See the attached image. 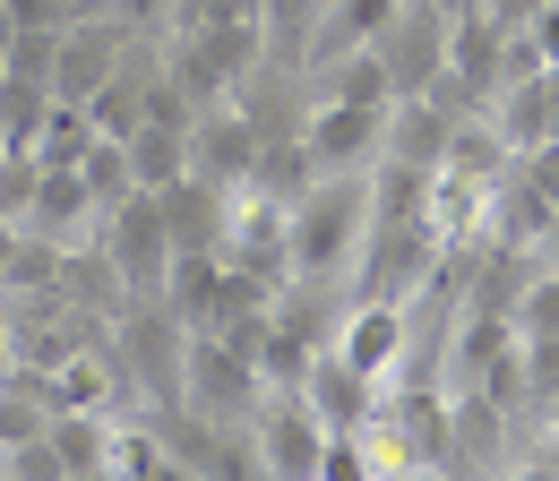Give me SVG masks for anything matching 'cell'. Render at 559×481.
Instances as JSON below:
<instances>
[{
    "instance_id": "1",
    "label": "cell",
    "mask_w": 559,
    "mask_h": 481,
    "mask_svg": "<svg viewBox=\"0 0 559 481\" xmlns=\"http://www.w3.org/2000/svg\"><path fill=\"white\" fill-rule=\"evenodd\" d=\"M370 215H379V181H370V172H319V181L293 199V275H301V284L361 275Z\"/></svg>"
},
{
    "instance_id": "2",
    "label": "cell",
    "mask_w": 559,
    "mask_h": 481,
    "mask_svg": "<svg viewBox=\"0 0 559 481\" xmlns=\"http://www.w3.org/2000/svg\"><path fill=\"white\" fill-rule=\"evenodd\" d=\"M173 250H181V241H173V215H164L155 190H130L121 206H104V258L121 267L130 292L155 301V292H164V275H173Z\"/></svg>"
},
{
    "instance_id": "3",
    "label": "cell",
    "mask_w": 559,
    "mask_h": 481,
    "mask_svg": "<svg viewBox=\"0 0 559 481\" xmlns=\"http://www.w3.org/2000/svg\"><path fill=\"white\" fill-rule=\"evenodd\" d=\"M181 396L199 405V421H250L267 405V378L241 344L224 336H190V361H181Z\"/></svg>"
},
{
    "instance_id": "4",
    "label": "cell",
    "mask_w": 559,
    "mask_h": 481,
    "mask_svg": "<svg viewBox=\"0 0 559 481\" xmlns=\"http://www.w3.org/2000/svg\"><path fill=\"white\" fill-rule=\"evenodd\" d=\"M130 17H112V9H86V17H70L61 35H52V95H70V104H86L112 69L130 61Z\"/></svg>"
},
{
    "instance_id": "5",
    "label": "cell",
    "mask_w": 559,
    "mask_h": 481,
    "mask_svg": "<svg viewBox=\"0 0 559 481\" xmlns=\"http://www.w3.org/2000/svg\"><path fill=\"white\" fill-rule=\"evenodd\" d=\"M250 447H259V473L276 481H319V456H328V421L310 412V396H267L250 412Z\"/></svg>"
},
{
    "instance_id": "6",
    "label": "cell",
    "mask_w": 559,
    "mask_h": 481,
    "mask_svg": "<svg viewBox=\"0 0 559 481\" xmlns=\"http://www.w3.org/2000/svg\"><path fill=\"white\" fill-rule=\"evenodd\" d=\"M301 146L319 155V172H370V164L388 155V112L319 95V104L301 112Z\"/></svg>"
},
{
    "instance_id": "7",
    "label": "cell",
    "mask_w": 559,
    "mask_h": 481,
    "mask_svg": "<svg viewBox=\"0 0 559 481\" xmlns=\"http://www.w3.org/2000/svg\"><path fill=\"white\" fill-rule=\"evenodd\" d=\"M448 9L439 0H405L396 17H388V35H379V61L396 77V95H430V77L448 69Z\"/></svg>"
},
{
    "instance_id": "8",
    "label": "cell",
    "mask_w": 559,
    "mask_h": 481,
    "mask_svg": "<svg viewBox=\"0 0 559 481\" xmlns=\"http://www.w3.org/2000/svg\"><path fill=\"white\" fill-rule=\"evenodd\" d=\"M336 352H345L353 370H370L379 387L405 370V352H414V301H388V292H361L353 301V318L336 327Z\"/></svg>"
},
{
    "instance_id": "9",
    "label": "cell",
    "mask_w": 559,
    "mask_h": 481,
    "mask_svg": "<svg viewBox=\"0 0 559 481\" xmlns=\"http://www.w3.org/2000/svg\"><path fill=\"white\" fill-rule=\"evenodd\" d=\"M250 164H259V121L241 104H207L199 130H190V172H207L215 190H241Z\"/></svg>"
},
{
    "instance_id": "10",
    "label": "cell",
    "mask_w": 559,
    "mask_h": 481,
    "mask_svg": "<svg viewBox=\"0 0 559 481\" xmlns=\"http://www.w3.org/2000/svg\"><path fill=\"white\" fill-rule=\"evenodd\" d=\"M508 35L516 26H499L490 9H465L456 26H448V77H465V95L474 104H499V77H508Z\"/></svg>"
},
{
    "instance_id": "11",
    "label": "cell",
    "mask_w": 559,
    "mask_h": 481,
    "mask_svg": "<svg viewBox=\"0 0 559 481\" xmlns=\"http://www.w3.org/2000/svg\"><path fill=\"white\" fill-rule=\"evenodd\" d=\"M301 396H310V412H319L328 430H370V421H379V378H370V370H353L336 344H328V352L310 361Z\"/></svg>"
},
{
    "instance_id": "12",
    "label": "cell",
    "mask_w": 559,
    "mask_h": 481,
    "mask_svg": "<svg viewBox=\"0 0 559 481\" xmlns=\"http://www.w3.org/2000/svg\"><path fill=\"white\" fill-rule=\"evenodd\" d=\"M448 137H456V112H448L439 95H396V112H388V155H379V164L439 172V164H448Z\"/></svg>"
},
{
    "instance_id": "13",
    "label": "cell",
    "mask_w": 559,
    "mask_h": 481,
    "mask_svg": "<svg viewBox=\"0 0 559 481\" xmlns=\"http://www.w3.org/2000/svg\"><path fill=\"white\" fill-rule=\"evenodd\" d=\"M26 224H35L44 241H78L86 224H104V199L86 190V172H78V164H44V181H35V206H26Z\"/></svg>"
},
{
    "instance_id": "14",
    "label": "cell",
    "mask_w": 559,
    "mask_h": 481,
    "mask_svg": "<svg viewBox=\"0 0 559 481\" xmlns=\"http://www.w3.org/2000/svg\"><path fill=\"white\" fill-rule=\"evenodd\" d=\"M44 396H52V412H112L121 405V370H112L95 344H78L70 361L44 370Z\"/></svg>"
},
{
    "instance_id": "15",
    "label": "cell",
    "mask_w": 559,
    "mask_h": 481,
    "mask_svg": "<svg viewBox=\"0 0 559 481\" xmlns=\"http://www.w3.org/2000/svg\"><path fill=\"white\" fill-rule=\"evenodd\" d=\"M112 412H52V456H61V481H112Z\"/></svg>"
},
{
    "instance_id": "16",
    "label": "cell",
    "mask_w": 559,
    "mask_h": 481,
    "mask_svg": "<svg viewBox=\"0 0 559 481\" xmlns=\"http://www.w3.org/2000/svg\"><path fill=\"white\" fill-rule=\"evenodd\" d=\"M396 9H405V0H328V17H319V35H310V52H301V61L328 69L336 52H361V44H379Z\"/></svg>"
},
{
    "instance_id": "17",
    "label": "cell",
    "mask_w": 559,
    "mask_h": 481,
    "mask_svg": "<svg viewBox=\"0 0 559 481\" xmlns=\"http://www.w3.org/2000/svg\"><path fill=\"white\" fill-rule=\"evenodd\" d=\"M319 95H336V104H370V112H396V77H388V61H379V44L336 52V61L319 69Z\"/></svg>"
},
{
    "instance_id": "18",
    "label": "cell",
    "mask_w": 559,
    "mask_h": 481,
    "mask_svg": "<svg viewBox=\"0 0 559 481\" xmlns=\"http://www.w3.org/2000/svg\"><path fill=\"white\" fill-rule=\"evenodd\" d=\"M130 172H139V190H173V181L190 172V130L139 121V130H130Z\"/></svg>"
},
{
    "instance_id": "19",
    "label": "cell",
    "mask_w": 559,
    "mask_h": 481,
    "mask_svg": "<svg viewBox=\"0 0 559 481\" xmlns=\"http://www.w3.org/2000/svg\"><path fill=\"white\" fill-rule=\"evenodd\" d=\"M86 112H95V130H104V137H130V130L146 121V69L121 61L104 86H95V95H86Z\"/></svg>"
},
{
    "instance_id": "20",
    "label": "cell",
    "mask_w": 559,
    "mask_h": 481,
    "mask_svg": "<svg viewBox=\"0 0 559 481\" xmlns=\"http://www.w3.org/2000/svg\"><path fill=\"white\" fill-rule=\"evenodd\" d=\"M95 112L70 104V95H52V112H44V130H35V164H86V146H95Z\"/></svg>"
},
{
    "instance_id": "21",
    "label": "cell",
    "mask_w": 559,
    "mask_h": 481,
    "mask_svg": "<svg viewBox=\"0 0 559 481\" xmlns=\"http://www.w3.org/2000/svg\"><path fill=\"white\" fill-rule=\"evenodd\" d=\"M155 473H181V447L164 430H112V481H155Z\"/></svg>"
},
{
    "instance_id": "22",
    "label": "cell",
    "mask_w": 559,
    "mask_h": 481,
    "mask_svg": "<svg viewBox=\"0 0 559 481\" xmlns=\"http://www.w3.org/2000/svg\"><path fill=\"white\" fill-rule=\"evenodd\" d=\"M78 172H86V190H95L104 206H121L130 190H139V172H130V137H95Z\"/></svg>"
},
{
    "instance_id": "23",
    "label": "cell",
    "mask_w": 559,
    "mask_h": 481,
    "mask_svg": "<svg viewBox=\"0 0 559 481\" xmlns=\"http://www.w3.org/2000/svg\"><path fill=\"white\" fill-rule=\"evenodd\" d=\"M516 336H525V327H516ZM551 396H559V336H525V405L551 412Z\"/></svg>"
},
{
    "instance_id": "24",
    "label": "cell",
    "mask_w": 559,
    "mask_h": 481,
    "mask_svg": "<svg viewBox=\"0 0 559 481\" xmlns=\"http://www.w3.org/2000/svg\"><path fill=\"white\" fill-rule=\"evenodd\" d=\"M35 181H44V164H35V155H0V224H26Z\"/></svg>"
},
{
    "instance_id": "25",
    "label": "cell",
    "mask_w": 559,
    "mask_h": 481,
    "mask_svg": "<svg viewBox=\"0 0 559 481\" xmlns=\"http://www.w3.org/2000/svg\"><path fill=\"white\" fill-rule=\"evenodd\" d=\"M516 327L525 336H559V267H543L525 284V301H516Z\"/></svg>"
},
{
    "instance_id": "26",
    "label": "cell",
    "mask_w": 559,
    "mask_h": 481,
    "mask_svg": "<svg viewBox=\"0 0 559 481\" xmlns=\"http://www.w3.org/2000/svg\"><path fill=\"white\" fill-rule=\"evenodd\" d=\"M319 17H328V0H267V35H276V44H301V52H310Z\"/></svg>"
},
{
    "instance_id": "27",
    "label": "cell",
    "mask_w": 559,
    "mask_h": 481,
    "mask_svg": "<svg viewBox=\"0 0 559 481\" xmlns=\"http://www.w3.org/2000/svg\"><path fill=\"white\" fill-rule=\"evenodd\" d=\"M104 9H112V17H130V26H173V0H104Z\"/></svg>"
},
{
    "instance_id": "28",
    "label": "cell",
    "mask_w": 559,
    "mask_h": 481,
    "mask_svg": "<svg viewBox=\"0 0 559 481\" xmlns=\"http://www.w3.org/2000/svg\"><path fill=\"white\" fill-rule=\"evenodd\" d=\"M525 35H534V44H543V61L559 69V0H543V9L525 17Z\"/></svg>"
},
{
    "instance_id": "29",
    "label": "cell",
    "mask_w": 559,
    "mask_h": 481,
    "mask_svg": "<svg viewBox=\"0 0 559 481\" xmlns=\"http://www.w3.org/2000/svg\"><path fill=\"white\" fill-rule=\"evenodd\" d=\"M9 361H17V301L0 292V370H9Z\"/></svg>"
},
{
    "instance_id": "30",
    "label": "cell",
    "mask_w": 559,
    "mask_h": 481,
    "mask_svg": "<svg viewBox=\"0 0 559 481\" xmlns=\"http://www.w3.org/2000/svg\"><path fill=\"white\" fill-rule=\"evenodd\" d=\"M490 17H499V26H525V17H534V9H543V0H483Z\"/></svg>"
},
{
    "instance_id": "31",
    "label": "cell",
    "mask_w": 559,
    "mask_h": 481,
    "mask_svg": "<svg viewBox=\"0 0 559 481\" xmlns=\"http://www.w3.org/2000/svg\"><path fill=\"white\" fill-rule=\"evenodd\" d=\"M17 35H26V26H17V9L0 0V69H9V52H17Z\"/></svg>"
},
{
    "instance_id": "32",
    "label": "cell",
    "mask_w": 559,
    "mask_h": 481,
    "mask_svg": "<svg viewBox=\"0 0 559 481\" xmlns=\"http://www.w3.org/2000/svg\"><path fill=\"white\" fill-rule=\"evenodd\" d=\"M534 473H559V430H551V447H543V456H534Z\"/></svg>"
},
{
    "instance_id": "33",
    "label": "cell",
    "mask_w": 559,
    "mask_h": 481,
    "mask_svg": "<svg viewBox=\"0 0 559 481\" xmlns=\"http://www.w3.org/2000/svg\"><path fill=\"white\" fill-rule=\"evenodd\" d=\"M543 258H551V267H559V215H551V232H543Z\"/></svg>"
},
{
    "instance_id": "34",
    "label": "cell",
    "mask_w": 559,
    "mask_h": 481,
    "mask_svg": "<svg viewBox=\"0 0 559 481\" xmlns=\"http://www.w3.org/2000/svg\"><path fill=\"white\" fill-rule=\"evenodd\" d=\"M551 430H559V396H551Z\"/></svg>"
},
{
    "instance_id": "35",
    "label": "cell",
    "mask_w": 559,
    "mask_h": 481,
    "mask_svg": "<svg viewBox=\"0 0 559 481\" xmlns=\"http://www.w3.org/2000/svg\"><path fill=\"white\" fill-rule=\"evenodd\" d=\"M0 155H9V146H0Z\"/></svg>"
}]
</instances>
